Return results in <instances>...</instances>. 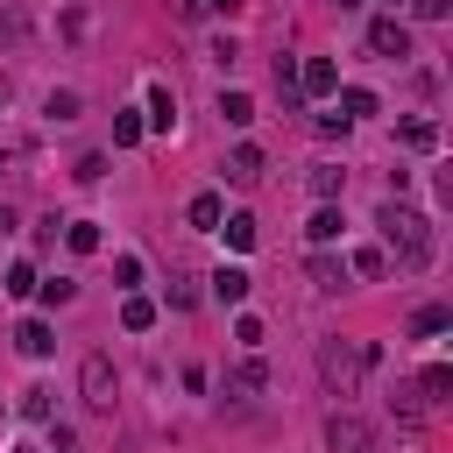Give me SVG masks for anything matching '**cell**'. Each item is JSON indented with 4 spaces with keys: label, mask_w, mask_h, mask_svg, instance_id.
<instances>
[{
    "label": "cell",
    "mask_w": 453,
    "mask_h": 453,
    "mask_svg": "<svg viewBox=\"0 0 453 453\" xmlns=\"http://www.w3.org/2000/svg\"><path fill=\"white\" fill-rule=\"evenodd\" d=\"M375 226H382V255H396V269H432V219L418 212V205H403V198H382V212H375Z\"/></svg>",
    "instance_id": "1"
},
{
    "label": "cell",
    "mask_w": 453,
    "mask_h": 453,
    "mask_svg": "<svg viewBox=\"0 0 453 453\" xmlns=\"http://www.w3.org/2000/svg\"><path fill=\"white\" fill-rule=\"evenodd\" d=\"M375 347H354V340H319V375L333 396H361V375H368Z\"/></svg>",
    "instance_id": "2"
},
{
    "label": "cell",
    "mask_w": 453,
    "mask_h": 453,
    "mask_svg": "<svg viewBox=\"0 0 453 453\" xmlns=\"http://www.w3.org/2000/svg\"><path fill=\"white\" fill-rule=\"evenodd\" d=\"M78 396H85L92 411H113L120 375H113V361H106V354H85V361H78Z\"/></svg>",
    "instance_id": "3"
},
{
    "label": "cell",
    "mask_w": 453,
    "mask_h": 453,
    "mask_svg": "<svg viewBox=\"0 0 453 453\" xmlns=\"http://www.w3.org/2000/svg\"><path fill=\"white\" fill-rule=\"evenodd\" d=\"M326 453H375V432H368L354 411H333V418H326Z\"/></svg>",
    "instance_id": "4"
},
{
    "label": "cell",
    "mask_w": 453,
    "mask_h": 453,
    "mask_svg": "<svg viewBox=\"0 0 453 453\" xmlns=\"http://www.w3.org/2000/svg\"><path fill=\"white\" fill-rule=\"evenodd\" d=\"M340 92V64L333 57H304L297 64V99H333Z\"/></svg>",
    "instance_id": "5"
},
{
    "label": "cell",
    "mask_w": 453,
    "mask_h": 453,
    "mask_svg": "<svg viewBox=\"0 0 453 453\" xmlns=\"http://www.w3.org/2000/svg\"><path fill=\"white\" fill-rule=\"evenodd\" d=\"M368 50L389 57V64H403V57H411V28H403L396 14H382V21H368Z\"/></svg>",
    "instance_id": "6"
},
{
    "label": "cell",
    "mask_w": 453,
    "mask_h": 453,
    "mask_svg": "<svg viewBox=\"0 0 453 453\" xmlns=\"http://www.w3.org/2000/svg\"><path fill=\"white\" fill-rule=\"evenodd\" d=\"M226 184H234V191H255V184H262V149H255V142H241V149L226 156Z\"/></svg>",
    "instance_id": "7"
},
{
    "label": "cell",
    "mask_w": 453,
    "mask_h": 453,
    "mask_svg": "<svg viewBox=\"0 0 453 453\" xmlns=\"http://www.w3.org/2000/svg\"><path fill=\"white\" fill-rule=\"evenodd\" d=\"M142 127H156V134L177 127V99H170V85H149V99H142Z\"/></svg>",
    "instance_id": "8"
},
{
    "label": "cell",
    "mask_w": 453,
    "mask_h": 453,
    "mask_svg": "<svg viewBox=\"0 0 453 453\" xmlns=\"http://www.w3.org/2000/svg\"><path fill=\"white\" fill-rule=\"evenodd\" d=\"M205 283H212V297H219V304H241V297H248V283H255V276H248V269H241V262H219V269H212V276H205Z\"/></svg>",
    "instance_id": "9"
},
{
    "label": "cell",
    "mask_w": 453,
    "mask_h": 453,
    "mask_svg": "<svg viewBox=\"0 0 453 453\" xmlns=\"http://www.w3.org/2000/svg\"><path fill=\"white\" fill-rule=\"evenodd\" d=\"M14 347H21L28 361H42V354L57 347V333H50V319H21V326H14Z\"/></svg>",
    "instance_id": "10"
},
{
    "label": "cell",
    "mask_w": 453,
    "mask_h": 453,
    "mask_svg": "<svg viewBox=\"0 0 453 453\" xmlns=\"http://www.w3.org/2000/svg\"><path fill=\"white\" fill-rule=\"evenodd\" d=\"M425 411H432V403L418 396V382H396V389H389V418H396V425H425Z\"/></svg>",
    "instance_id": "11"
},
{
    "label": "cell",
    "mask_w": 453,
    "mask_h": 453,
    "mask_svg": "<svg viewBox=\"0 0 453 453\" xmlns=\"http://www.w3.org/2000/svg\"><path fill=\"white\" fill-rule=\"evenodd\" d=\"M212 234H226V248H234V255H248V248H255V212H226Z\"/></svg>",
    "instance_id": "12"
},
{
    "label": "cell",
    "mask_w": 453,
    "mask_h": 453,
    "mask_svg": "<svg viewBox=\"0 0 453 453\" xmlns=\"http://www.w3.org/2000/svg\"><path fill=\"white\" fill-rule=\"evenodd\" d=\"M446 326H453L446 304H418V311H411V340H432V333H446Z\"/></svg>",
    "instance_id": "13"
},
{
    "label": "cell",
    "mask_w": 453,
    "mask_h": 453,
    "mask_svg": "<svg viewBox=\"0 0 453 453\" xmlns=\"http://www.w3.org/2000/svg\"><path fill=\"white\" fill-rule=\"evenodd\" d=\"M368 113H375V92H368V85H347V92H340V120L354 127V120H368Z\"/></svg>",
    "instance_id": "14"
},
{
    "label": "cell",
    "mask_w": 453,
    "mask_h": 453,
    "mask_svg": "<svg viewBox=\"0 0 453 453\" xmlns=\"http://www.w3.org/2000/svg\"><path fill=\"white\" fill-rule=\"evenodd\" d=\"M340 191H347V170H333V163H319V170H311V198H319V205H333Z\"/></svg>",
    "instance_id": "15"
},
{
    "label": "cell",
    "mask_w": 453,
    "mask_h": 453,
    "mask_svg": "<svg viewBox=\"0 0 453 453\" xmlns=\"http://www.w3.org/2000/svg\"><path fill=\"white\" fill-rule=\"evenodd\" d=\"M219 219H226V205H219V191H198V198H191V226H198V234H212Z\"/></svg>",
    "instance_id": "16"
},
{
    "label": "cell",
    "mask_w": 453,
    "mask_h": 453,
    "mask_svg": "<svg viewBox=\"0 0 453 453\" xmlns=\"http://www.w3.org/2000/svg\"><path fill=\"white\" fill-rule=\"evenodd\" d=\"M64 248L71 255H92L99 248V219H64Z\"/></svg>",
    "instance_id": "17"
},
{
    "label": "cell",
    "mask_w": 453,
    "mask_h": 453,
    "mask_svg": "<svg viewBox=\"0 0 453 453\" xmlns=\"http://www.w3.org/2000/svg\"><path fill=\"white\" fill-rule=\"evenodd\" d=\"M248 389H269V368H262V361H241V368L226 375V396H248Z\"/></svg>",
    "instance_id": "18"
},
{
    "label": "cell",
    "mask_w": 453,
    "mask_h": 453,
    "mask_svg": "<svg viewBox=\"0 0 453 453\" xmlns=\"http://www.w3.org/2000/svg\"><path fill=\"white\" fill-rule=\"evenodd\" d=\"M219 120H226V127H248V120H255V99H248V92H219Z\"/></svg>",
    "instance_id": "19"
},
{
    "label": "cell",
    "mask_w": 453,
    "mask_h": 453,
    "mask_svg": "<svg viewBox=\"0 0 453 453\" xmlns=\"http://www.w3.org/2000/svg\"><path fill=\"white\" fill-rule=\"evenodd\" d=\"M446 389H453V368H446V361H432V368L418 375V396H425V403H439Z\"/></svg>",
    "instance_id": "20"
},
{
    "label": "cell",
    "mask_w": 453,
    "mask_h": 453,
    "mask_svg": "<svg viewBox=\"0 0 453 453\" xmlns=\"http://www.w3.org/2000/svg\"><path fill=\"white\" fill-rule=\"evenodd\" d=\"M304 234H311V248H326V241H333V234H340V205H319V212H311V226H304Z\"/></svg>",
    "instance_id": "21"
},
{
    "label": "cell",
    "mask_w": 453,
    "mask_h": 453,
    "mask_svg": "<svg viewBox=\"0 0 453 453\" xmlns=\"http://www.w3.org/2000/svg\"><path fill=\"white\" fill-rule=\"evenodd\" d=\"M347 269H354V276H389V255H382V248H354Z\"/></svg>",
    "instance_id": "22"
},
{
    "label": "cell",
    "mask_w": 453,
    "mask_h": 453,
    "mask_svg": "<svg viewBox=\"0 0 453 453\" xmlns=\"http://www.w3.org/2000/svg\"><path fill=\"white\" fill-rule=\"evenodd\" d=\"M311 283H319V290H340V283H347V262H333V255H311Z\"/></svg>",
    "instance_id": "23"
},
{
    "label": "cell",
    "mask_w": 453,
    "mask_h": 453,
    "mask_svg": "<svg viewBox=\"0 0 453 453\" xmlns=\"http://www.w3.org/2000/svg\"><path fill=\"white\" fill-rule=\"evenodd\" d=\"M120 326H127V333H149V326H156V304H149V297H127V304H120Z\"/></svg>",
    "instance_id": "24"
},
{
    "label": "cell",
    "mask_w": 453,
    "mask_h": 453,
    "mask_svg": "<svg viewBox=\"0 0 453 453\" xmlns=\"http://www.w3.org/2000/svg\"><path fill=\"white\" fill-rule=\"evenodd\" d=\"M35 297L57 311V304H71V297H78V283H71V276H50V283H35Z\"/></svg>",
    "instance_id": "25"
},
{
    "label": "cell",
    "mask_w": 453,
    "mask_h": 453,
    "mask_svg": "<svg viewBox=\"0 0 453 453\" xmlns=\"http://www.w3.org/2000/svg\"><path fill=\"white\" fill-rule=\"evenodd\" d=\"M14 411H21V418H50V389H42V382H28V389L14 396Z\"/></svg>",
    "instance_id": "26"
},
{
    "label": "cell",
    "mask_w": 453,
    "mask_h": 453,
    "mask_svg": "<svg viewBox=\"0 0 453 453\" xmlns=\"http://www.w3.org/2000/svg\"><path fill=\"white\" fill-rule=\"evenodd\" d=\"M403 142H411L418 156H432V149H439V127H432V120H411V127H403Z\"/></svg>",
    "instance_id": "27"
},
{
    "label": "cell",
    "mask_w": 453,
    "mask_h": 453,
    "mask_svg": "<svg viewBox=\"0 0 453 453\" xmlns=\"http://www.w3.org/2000/svg\"><path fill=\"white\" fill-rule=\"evenodd\" d=\"M42 113H50V120H78V92H50Z\"/></svg>",
    "instance_id": "28"
},
{
    "label": "cell",
    "mask_w": 453,
    "mask_h": 453,
    "mask_svg": "<svg viewBox=\"0 0 453 453\" xmlns=\"http://www.w3.org/2000/svg\"><path fill=\"white\" fill-rule=\"evenodd\" d=\"M113 142L134 149V142H142V113H113Z\"/></svg>",
    "instance_id": "29"
},
{
    "label": "cell",
    "mask_w": 453,
    "mask_h": 453,
    "mask_svg": "<svg viewBox=\"0 0 453 453\" xmlns=\"http://www.w3.org/2000/svg\"><path fill=\"white\" fill-rule=\"evenodd\" d=\"M113 283L134 290V283H142V255H113Z\"/></svg>",
    "instance_id": "30"
},
{
    "label": "cell",
    "mask_w": 453,
    "mask_h": 453,
    "mask_svg": "<svg viewBox=\"0 0 453 453\" xmlns=\"http://www.w3.org/2000/svg\"><path fill=\"white\" fill-rule=\"evenodd\" d=\"M0 290H7V297H28V290H35V269H28V262H14V269H7V283H0Z\"/></svg>",
    "instance_id": "31"
},
{
    "label": "cell",
    "mask_w": 453,
    "mask_h": 453,
    "mask_svg": "<svg viewBox=\"0 0 453 453\" xmlns=\"http://www.w3.org/2000/svg\"><path fill=\"white\" fill-rule=\"evenodd\" d=\"M163 297H170L177 311H191V304H198V290H191V276H170V290H163Z\"/></svg>",
    "instance_id": "32"
},
{
    "label": "cell",
    "mask_w": 453,
    "mask_h": 453,
    "mask_svg": "<svg viewBox=\"0 0 453 453\" xmlns=\"http://www.w3.org/2000/svg\"><path fill=\"white\" fill-rule=\"evenodd\" d=\"M234 340H241V347H262V319L241 311V319H234Z\"/></svg>",
    "instance_id": "33"
},
{
    "label": "cell",
    "mask_w": 453,
    "mask_h": 453,
    "mask_svg": "<svg viewBox=\"0 0 453 453\" xmlns=\"http://www.w3.org/2000/svg\"><path fill=\"white\" fill-rule=\"evenodd\" d=\"M71 177H78V184H99V177H106V156H78V170H71Z\"/></svg>",
    "instance_id": "34"
},
{
    "label": "cell",
    "mask_w": 453,
    "mask_h": 453,
    "mask_svg": "<svg viewBox=\"0 0 453 453\" xmlns=\"http://www.w3.org/2000/svg\"><path fill=\"white\" fill-rule=\"evenodd\" d=\"M411 7H418L425 21H446V14H453V0H411Z\"/></svg>",
    "instance_id": "35"
},
{
    "label": "cell",
    "mask_w": 453,
    "mask_h": 453,
    "mask_svg": "<svg viewBox=\"0 0 453 453\" xmlns=\"http://www.w3.org/2000/svg\"><path fill=\"white\" fill-rule=\"evenodd\" d=\"M7 35H14V14H7V7H0V42H7Z\"/></svg>",
    "instance_id": "36"
},
{
    "label": "cell",
    "mask_w": 453,
    "mask_h": 453,
    "mask_svg": "<svg viewBox=\"0 0 453 453\" xmlns=\"http://www.w3.org/2000/svg\"><path fill=\"white\" fill-rule=\"evenodd\" d=\"M170 7H177V14H198V0H170Z\"/></svg>",
    "instance_id": "37"
},
{
    "label": "cell",
    "mask_w": 453,
    "mask_h": 453,
    "mask_svg": "<svg viewBox=\"0 0 453 453\" xmlns=\"http://www.w3.org/2000/svg\"><path fill=\"white\" fill-rule=\"evenodd\" d=\"M198 7H234V0H198Z\"/></svg>",
    "instance_id": "38"
},
{
    "label": "cell",
    "mask_w": 453,
    "mask_h": 453,
    "mask_svg": "<svg viewBox=\"0 0 453 453\" xmlns=\"http://www.w3.org/2000/svg\"><path fill=\"white\" fill-rule=\"evenodd\" d=\"M14 453H42V446H14Z\"/></svg>",
    "instance_id": "39"
},
{
    "label": "cell",
    "mask_w": 453,
    "mask_h": 453,
    "mask_svg": "<svg viewBox=\"0 0 453 453\" xmlns=\"http://www.w3.org/2000/svg\"><path fill=\"white\" fill-rule=\"evenodd\" d=\"M382 7H403V0H382Z\"/></svg>",
    "instance_id": "40"
},
{
    "label": "cell",
    "mask_w": 453,
    "mask_h": 453,
    "mask_svg": "<svg viewBox=\"0 0 453 453\" xmlns=\"http://www.w3.org/2000/svg\"><path fill=\"white\" fill-rule=\"evenodd\" d=\"M0 170H7V156H0Z\"/></svg>",
    "instance_id": "41"
}]
</instances>
